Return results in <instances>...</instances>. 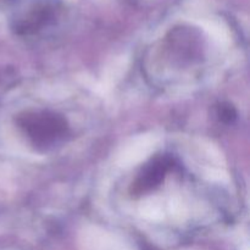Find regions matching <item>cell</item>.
<instances>
[{
    "label": "cell",
    "instance_id": "6da1fadb",
    "mask_svg": "<svg viewBox=\"0 0 250 250\" xmlns=\"http://www.w3.org/2000/svg\"><path fill=\"white\" fill-rule=\"evenodd\" d=\"M17 124L32 146L42 151H48L61 146L70 134L65 117L49 110L22 112Z\"/></svg>",
    "mask_w": 250,
    "mask_h": 250
},
{
    "label": "cell",
    "instance_id": "5b68a950",
    "mask_svg": "<svg viewBox=\"0 0 250 250\" xmlns=\"http://www.w3.org/2000/svg\"><path fill=\"white\" fill-rule=\"evenodd\" d=\"M131 1H139V0H131Z\"/></svg>",
    "mask_w": 250,
    "mask_h": 250
},
{
    "label": "cell",
    "instance_id": "7a4b0ae2",
    "mask_svg": "<svg viewBox=\"0 0 250 250\" xmlns=\"http://www.w3.org/2000/svg\"><path fill=\"white\" fill-rule=\"evenodd\" d=\"M61 0H21L12 20L14 31L21 37L43 33L60 21Z\"/></svg>",
    "mask_w": 250,
    "mask_h": 250
},
{
    "label": "cell",
    "instance_id": "277c9868",
    "mask_svg": "<svg viewBox=\"0 0 250 250\" xmlns=\"http://www.w3.org/2000/svg\"><path fill=\"white\" fill-rule=\"evenodd\" d=\"M217 116L221 122L226 125H231L236 121L237 111L233 107V105L229 103H222L217 106Z\"/></svg>",
    "mask_w": 250,
    "mask_h": 250
},
{
    "label": "cell",
    "instance_id": "3957f363",
    "mask_svg": "<svg viewBox=\"0 0 250 250\" xmlns=\"http://www.w3.org/2000/svg\"><path fill=\"white\" fill-rule=\"evenodd\" d=\"M172 159L166 154L154 156L148 161L132 183L131 192L134 195H142L156 189L165 180L166 175L172 167Z\"/></svg>",
    "mask_w": 250,
    "mask_h": 250
}]
</instances>
